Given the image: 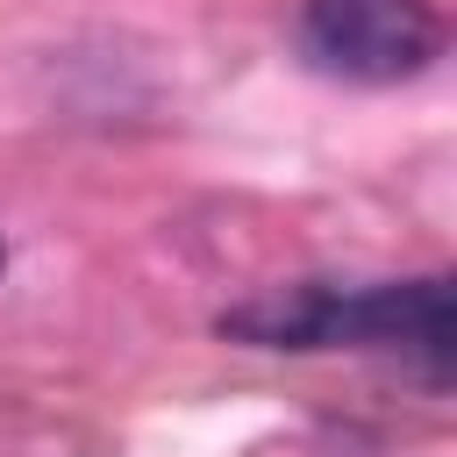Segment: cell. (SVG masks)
Segmentation results:
<instances>
[{"mask_svg":"<svg viewBox=\"0 0 457 457\" xmlns=\"http://www.w3.org/2000/svg\"><path fill=\"white\" fill-rule=\"evenodd\" d=\"M450 278H393V286H336L328 293V350H400L428 378L450 371Z\"/></svg>","mask_w":457,"mask_h":457,"instance_id":"2","label":"cell"},{"mask_svg":"<svg viewBox=\"0 0 457 457\" xmlns=\"http://www.w3.org/2000/svg\"><path fill=\"white\" fill-rule=\"evenodd\" d=\"M0 264H7V250H0Z\"/></svg>","mask_w":457,"mask_h":457,"instance_id":"3","label":"cell"},{"mask_svg":"<svg viewBox=\"0 0 457 457\" xmlns=\"http://www.w3.org/2000/svg\"><path fill=\"white\" fill-rule=\"evenodd\" d=\"M300 43L321 71L350 86H400L436 64V0H300Z\"/></svg>","mask_w":457,"mask_h":457,"instance_id":"1","label":"cell"}]
</instances>
